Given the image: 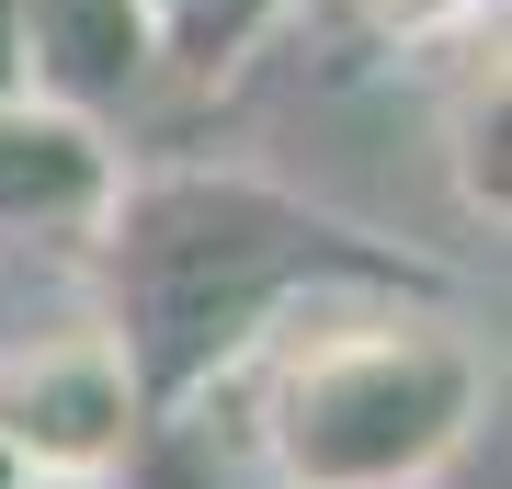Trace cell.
Returning <instances> with one entry per match:
<instances>
[{"label":"cell","instance_id":"6da1fadb","mask_svg":"<svg viewBox=\"0 0 512 489\" xmlns=\"http://www.w3.org/2000/svg\"><path fill=\"white\" fill-rule=\"evenodd\" d=\"M92 239H103V296H114L103 342L126 353L148 410L217 387L228 364L274 319H296L308 296L433 285L421 262L353 239L342 217H319V205H296V194H274V182H251V171H148V182L114 171Z\"/></svg>","mask_w":512,"mask_h":489},{"label":"cell","instance_id":"7a4b0ae2","mask_svg":"<svg viewBox=\"0 0 512 489\" xmlns=\"http://www.w3.org/2000/svg\"><path fill=\"white\" fill-rule=\"evenodd\" d=\"M353 296V285H342ZM308 296V319H274L239 364H262L251 444L274 489H421L478 433V342L456 319Z\"/></svg>","mask_w":512,"mask_h":489},{"label":"cell","instance_id":"3957f363","mask_svg":"<svg viewBox=\"0 0 512 489\" xmlns=\"http://www.w3.org/2000/svg\"><path fill=\"white\" fill-rule=\"evenodd\" d=\"M137 376L103 330H69L46 353H12L0 364V444H12L23 478H57V489H92L114 455L137 444Z\"/></svg>","mask_w":512,"mask_h":489},{"label":"cell","instance_id":"277c9868","mask_svg":"<svg viewBox=\"0 0 512 489\" xmlns=\"http://www.w3.org/2000/svg\"><path fill=\"white\" fill-rule=\"evenodd\" d=\"M0 23H12V91L69 103V114L126 103L171 46L148 0H0Z\"/></svg>","mask_w":512,"mask_h":489},{"label":"cell","instance_id":"5b68a950","mask_svg":"<svg viewBox=\"0 0 512 489\" xmlns=\"http://www.w3.org/2000/svg\"><path fill=\"white\" fill-rule=\"evenodd\" d=\"M114 194V148L92 114L0 91V228H92Z\"/></svg>","mask_w":512,"mask_h":489},{"label":"cell","instance_id":"8992f818","mask_svg":"<svg viewBox=\"0 0 512 489\" xmlns=\"http://www.w3.org/2000/svg\"><path fill=\"white\" fill-rule=\"evenodd\" d=\"M330 12H342L365 46H433V35H456L478 0H330Z\"/></svg>","mask_w":512,"mask_h":489},{"label":"cell","instance_id":"52a82bcc","mask_svg":"<svg viewBox=\"0 0 512 489\" xmlns=\"http://www.w3.org/2000/svg\"><path fill=\"white\" fill-rule=\"evenodd\" d=\"M0 91H12V23H0Z\"/></svg>","mask_w":512,"mask_h":489},{"label":"cell","instance_id":"ba28073f","mask_svg":"<svg viewBox=\"0 0 512 489\" xmlns=\"http://www.w3.org/2000/svg\"><path fill=\"white\" fill-rule=\"evenodd\" d=\"M0 489H23V467H12V444H0Z\"/></svg>","mask_w":512,"mask_h":489},{"label":"cell","instance_id":"9c48e42d","mask_svg":"<svg viewBox=\"0 0 512 489\" xmlns=\"http://www.w3.org/2000/svg\"><path fill=\"white\" fill-rule=\"evenodd\" d=\"M23 489H57V478H23Z\"/></svg>","mask_w":512,"mask_h":489}]
</instances>
